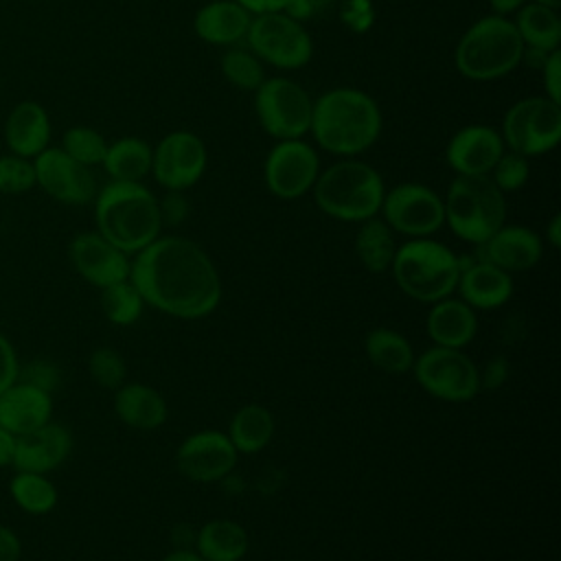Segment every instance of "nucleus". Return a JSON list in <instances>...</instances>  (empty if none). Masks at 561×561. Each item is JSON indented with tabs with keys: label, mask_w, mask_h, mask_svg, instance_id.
<instances>
[{
	"label": "nucleus",
	"mask_w": 561,
	"mask_h": 561,
	"mask_svg": "<svg viewBox=\"0 0 561 561\" xmlns=\"http://www.w3.org/2000/svg\"><path fill=\"white\" fill-rule=\"evenodd\" d=\"M129 280L145 305L180 320L206 318L221 300V278L215 263L184 237H158L136 252Z\"/></svg>",
	"instance_id": "nucleus-1"
},
{
	"label": "nucleus",
	"mask_w": 561,
	"mask_h": 561,
	"mask_svg": "<svg viewBox=\"0 0 561 561\" xmlns=\"http://www.w3.org/2000/svg\"><path fill=\"white\" fill-rule=\"evenodd\" d=\"M309 131L318 147L340 158L370 149L381 134V110L359 88H333L313 101Z\"/></svg>",
	"instance_id": "nucleus-2"
},
{
	"label": "nucleus",
	"mask_w": 561,
	"mask_h": 561,
	"mask_svg": "<svg viewBox=\"0 0 561 561\" xmlns=\"http://www.w3.org/2000/svg\"><path fill=\"white\" fill-rule=\"evenodd\" d=\"M96 232L125 254H136L160 237L158 197L142 182L110 180L94 197Z\"/></svg>",
	"instance_id": "nucleus-3"
},
{
	"label": "nucleus",
	"mask_w": 561,
	"mask_h": 561,
	"mask_svg": "<svg viewBox=\"0 0 561 561\" xmlns=\"http://www.w3.org/2000/svg\"><path fill=\"white\" fill-rule=\"evenodd\" d=\"M318 208L337 221H366L377 217L386 184L375 167L364 160L344 158L318 173L313 184Z\"/></svg>",
	"instance_id": "nucleus-4"
},
{
	"label": "nucleus",
	"mask_w": 561,
	"mask_h": 561,
	"mask_svg": "<svg viewBox=\"0 0 561 561\" xmlns=\"http://www.w3.org/2000/svg\"><path fill=\"white\" fill-rule=\"evenodd\" d=\"M524 44L513 20L484 15L476 20L458 39L456 70L471 81H495L513 72L524 59Z\"/></svg>",
	"instance_id": "nucleus-5"
},
{
	"label": "nucleus",
	"mask_w": 561,
	"mask_h": 561,
	"mask_svg": "<svg viewBox=\"0 0 561 561\" xmlns=\"http://www.w3.org/2000/svg\"><path fill=\"white\" fill-rule=\"evenodd\" d=\"M390 270L405 296L432 305L456 291L460 261L445 243L416 237L397 245Z\"/></svg>",
	"instance_id": "nucleus-6"
},
{
	"label": "nucleus",
	"mask_w": 561,
	"mask_h": 561,
	"mask_svg": "<svg viewBox=\"0 0 561 561\" xmlns=\"http://www.w3.org/2000/svg\"><path fill=\"white\" fill-rule=\"evenodd\" d=\"M443 206L449 230L473 245L506 224V197L489 175H456Z\"/></svg>",
	"instance_id": "nucleus-7"
},
{
	"label": "nucleus",
	"mask_w": 561,
	"mask_h": 561,
	"mask_svg": "<svg viewBox=\"0 0 561 561\" xmlns=\"http://www.w3.org/2000/svg\"><path fill=\"white\" fill-rule=\"evenodd\" d=\"M245 44L263 64L278 70H298L313 57L309 31L287 11L252 15Z\"/></svg>",
	"instance_id": "nucleus-8"
},
{
	"label": "nucleus",
	"mask_w": 561,
	"mask_h": 561,
	"mask_svg": "<svg viewBox=\"0 0 561 561\" xmlns=\"http://www.w3.org/2000/svg\"><path fill=\"white\" fill-rule=\"evenodd\" d=\"M500 136L508 151L526 158L552 151L561 140V103L546 94L515 101L502 118Z\"/></svg>",
	"instance_id": "nucleus-9"
},
{
	"label": "nucleus",
	"mask_w": 561,
	"mask_h": 561,
	"mask_svg": "<svg viewBox=\"0 0 561 561\" xmlns=\"http://www.w3.org/2000/svg\"><path fill=\"white\" fill-rule=\"evenodd\" d=\"M254 112L265 134L276 140H294L309 134L313 99L300 83L270 77L254 90Z\"/></svg>",
	"instance_id": "nucleus-10"
},
{
	"label": "nucleus",
	"mask_w": 561,
	"mask_h": 561,
	"mask_svg": "<svg viewBox=\"0 0 561 561\" xmlns=\"http://www.w3.org/2000/svg\"><path fill=\"white\" fill-rule=\"evenodd\" d=\"M416 383L432 397L447 403L471 401L480 388V370L462 348L432 346L414 357Z\"/></svg>",
	"instance_id": "nucleus-11"
},
{
	"label": "nucleus",
	"mask_w": 561,
	"mask_h": 561,
	"mask_svg": "<svg viewBox=\"0 0 561 561\" xmlns=\"http://www.w3.org/2000/svg\"><path fill=\"white\" fill-rule=\"evenodd\" d=\"M379 213L392 232L410 239L430 237L445 224L443 197L419 182H403L386 191Z\"/></svg>",
	"instance_id": "nucleus-12"
},
{
	"label": "nucleus",
	"mask_w": 561,
	"mask_h": 561,
	"mask_svg": "<svg viewBox=\"0 0 561 561\" xmlns=\"http://www.w3.org/2000/svg\"><path fill=\"white\" fill-rule=\"evenodd\" d=\"M320 173V156L313 145L302 138L278 140L265 162L263 180L278 199H298L309 193Z\"/></svg>",
	"instance_id": "nucleus-13"
},
{
	"label": "nucleus",
	"mask_w": 561,
	"mask_h": 561,
	"mask_svg": "<svg viewBox=\"0 0 561 561\" xmlns=\"http://www.w3.org/2000/svg\"><path fill=\"white\" fill-rule=\"evenodd\" d=\"M208 164L204 140L186 129L167 134L153 147L151 175L164 191H188L195 186Z\"/></svg>",
	"instance_id": "nucleus-14"
},
{
	"label": "nucleus",
	"mask_w": 561,
	"mask_h": 561,
	"mask_svg": "<svg viewBox=\"0 0 561 561\" xmlns=\"http://www.w3.org/2000/svg\"><path fill=\"white\" fill-rule=\"evenodd\" d=\"M35 186L48 197L68 204L83 206L96 197V178L90 167L70 158L61 147H46L33 158Z\"/></svg>",
	"instance_id": "nucleus-15"
},
{
	"label": "nucleus",
	"mask_w": 561,
	"mask_h": 561,
	"mask_svg": "<svg viewBox=\"0 0 561 561\" xmlns=\"http://www.w3.org/2000/svg\"><path fill=\"white\" fill-rule=\"evenodd\" d=\"M237 458L239 454L226 432L199 430L180 443L175 467L191 482H219L232 473Z\"/></svg>",
	"instance_id": "nucleus-16"
},
{
	"label": "nucleus",
	"mask_w": 561,
	"mask_h": 561,
	"mask_svg": "<svg viewBox=\"0 0 561 561\" xmlns=\"http://www.w3.org/2000/svg\"><path fill=\"white\" fill-rule=\"evenodd\" d=\"M68 256L77 274L99 289L129 278V254L118 250L96 230L75 234L68 245Z\"/></svg>",
	"instance_id": "nucleus-17"
},
{
	"label": "nucleus",
	"mask_w": 561,
	"mask_h": 561,
	"mask_svg": "<svg viewBox=\"0 0 561 561\" xmlns=\"http://www.w3.org/2000/svg\"><path fill=\"white\" fill-rule=\"evenodd\" d=\"M506 151L497 129L471 123L460 127L445 147V160L456 175H489Z\"/></svg>",
	"instance_id": "nucleus-18"
},
{
	"label": "nucleus",
	"mask_w": 561,
	"mask_h": 561,
	"mask_svg": "<svg viewBox=\"0 0 561 561\" xmlns=\"http://www.w3.org/2000/svg\"><path fill=\"white\" fill-rule=\"evenodd\" d=\"M478 250V261L493 263L511 274L535 267L543 254V243L535 230L517 224H504L484 243H480Z\"/></svg>",
	"instance_id": "nucleus-19"
},
{
	"label": "nucleus",
	"mask_w": 561,
	"mask_h": 561,
	"mask_svg": "<svg viewBox=\"0 0 561 561\" xmlns=\"http://www.w3.org/2000/svg\"><path fill=\"white\" fill-rule=\"evenodd\" d=\"M72 451V434L68 427L48 421L39 430L18 436L13 465L18 471L48 473L57 469Z\"/></svg>",
	"instance_id": "nucleus-20"
},
{
	"label": "nucleus",
	"mask_w": 561,
	"mask_h": 561,
	"mask_svg": "<svg viewBox=\"0 0 561 561\" xmlns=\"http://www.w3.org/2000/svg\"><path fill=\"white\" fill-rule=\"evenodd\" d=\"M460 276L456 289L460 291V300H465L471 309H497L513 296V278L508 272L500 270L493 263L478 259H462Z\"/></svg>",
	"instance_id": "nucleus-21"
},
{
	"label": "nucleus",
	"mask_w": 561,
	"mask_h": 561,
	"mask_svg": "<svg viewBox=\"0 0 561 561\" xmlns=\"http://www.w3.org/2000/svg\"><path fill=\"white\" fill-rule=\"evenodd\" d=\"M50 116L42 103L24 99L11 107L4 121V142L9 153L33 160L50 147Z\"/></svg>",
	"instance_id": "nucleus-22"
},
{
	"label": "nucleus",
	"mask_w": 561,
	"mask_h": 561,
	"mask_svg": "<svg viewBox=\"0 0 561 561\" xmlns=\"http://www.w3.org/2000/svg\"><path fill=\"white\" fill-rule=\"evenodd\" d=\"M53 397L31 383L15 381L0 394V427L15 436L39 430L50 421Z\"/></svg>",
	"instance_id": "nucleus-23"
},
{
	"label": "nucleus",
	"mask_w": 561,
	"mask_h": 561,
	"mask_svg": "<svg viewBox=\"0 0 561 561\" xmlns=\"http://www.w3.org/2000/svg\"><path fill=\"white\" fill-rule=\"evenodd\" d=\"M252 13L237 0H210L197 9L193 28L197 37L213 46H234L245 39Z\"/></svg>",
	"instance_id": "nucleus-24"
},
{
	"label": "nucleus",
	"mask_w": 561,
	"mask_h": 561,
	"mask_svg": "<svg viewBox=\"0 0 561 561\" xmlns=\"http://www.w3.org/2000/svg\"><path fill=\"white\" fill-rule=\"evenodd\" d=\"M425 327L434 346L465 348L478 333L476 309H471L460 298H440L432 302Z\"/></svg>",
	"instance_id": "nucleus-25"
},
{
	"label": "nucleus",
	"mask_w": 561,
	"mask_h": 561,
	"mask_svg": "<svg viewBox=\"0 0 561 561\" xmlns=\"http://www.w3.org/2000/svg\"><path fill=\"white\" fill-rule=\"evenodd\" d=\"M116 416L134 430H158L169 414L164 397L147 383H123L114 392Z\"/></svg>",
	"instance_id": "nucleus-26"
},
{
	"label": "nucleus",
	"mask_w": 561,
	"mask_h": 561,
	"mask_svg": "<svg viewBox=\"0 0 561 561\" xmlns=\"http://www.w3.org/2000/svg\"><path fill=\"white\" fill-rule=\"evenodd\" d=\"M250 539L245 528L226 517L206 522L195 533V552L204 561H241L248 552Z\"/></svg>",
	"instance_id": "nucleus-27"
},
{
	"label": "nucleus",
	"mask_w": 561,
	"mask_h": 561,
	"mask_svg": "<svg viewBox=\"0 0 561 561\" xmlns=\"http://www.w3.org/2000/svg\"><path fill=\"white\" fill-rule=\"evenodd\" d=\"M513 24L526 50L548 55L561 44V18L552 7L530 0L517 9Z\"/></svg>",
	"instance_id": "nucleus-28"
},
{
	"label": "nucleus",
	"mask_w": 561,
	"mask_h": 561,
	"mask_svg": "<svg viewBox=\"0 0 561 561\" xmlns=\"http://www.w3.org/2000/svg\"><path fill=\"white\" fill-rule=\"evenodd\" d=\"M226 434L237 454H259L274 436V416L261 403H245L232 414Z\"/></svg>",
	"instance_id": "nucleus-29"
},
{
	"label": "nucleus",
	"mask_w": 561,
	"mask_h": 561,
	"mask_svg": "<svg viewBox=\"0 0 561 561\" xmlns=\"http://www.w3.org/2000/svg\"><path fill=\"white\" fill-rule=\"evenodd\" d=\"M153 149L147 140L138 136H123L114 142H107L103 158L105 173L116 182H142L151 173Z\"/></svg>",
	"instance_id": "nucleus-30"
},
{
	"label": "nucleus",
	"mask_w": 561,
	"mask_h": 561,
	"mask_svg": "<svg viewBox=\"0 0 561 561\" xmlns=\"http://www.w3.org/2000/svg\"><path fill=\"white\" fill-rule=\"evenodd\" d=\"M364 351L368 362L388 375H403L412 370L414 348L408 342V337L394 329H388V327L370 329L364 340Z\"/></svg>",
	"instance_id": "nucleus-31"
},
{
	"label": "nucleus",
	"mask_w": 561,
	"mask_h": 561,
	"mask_svg": "<svg viewBox=\"0 0 561 561\" xmlns=\"http://www.w3.org/2000/svg\"><path fill=\"white\" fill-rule=\"evenodd\" d=\"M394 252L397 243L390 226L383 219L370 217L359 224V230L355 234V254L368 272L381 274L390 270Z\"/></svg>",
	"instance_id": "nucleus-32"
},
{
	"label": "nucleus",
	"mask_w": 561,
	"mask_h": 561,
	"mask_svg": "<svg viewBox=\"0 0 561 561\" xmlns=\"http://www.w3.org/2000/svg\"><path fill=\"white\" fill-rule=\"evenodd\" d=\"M9 493L13 502L31 515H46L57 506V489L46 478V473L18 471L9 482Z\"/></svg>",
	"instance_id": "nucleus-33"
},
{
	"label": "nucleus",
	"mask_w": 561,
	"mask_h": 561,
	"mask_svg": "<svg viewBox=\"0 0 561 561\" xmlns=\"http://www.w3.org/2000/svg\"><path fill=\"white\" fill-rule=\"evenodd\" d=\"M142 307H145V300L129 278L101 289V309L112 324H118V327L134 324L140 318Z\"/></svg>",
	"instance_id": "nucleus-34"
},
{
	"label": "nucleus",
	"mask_w": 561,
	"mask_h": 561,
	"mask_svg": "<svg viewBox=\"0 0 561 561\" xmlns=\"http://www.w3.org/2000/svg\"><path fill=\"white\" fill-rule=\"evenodd\" d=\"M221 75L239 90L254 92L265 81L263 61L250 48H228L219 59Z\"/></svg>",
	"instance_id": "nucleus-35"
},
{
	"label": "nucleus",
	"mask_w": 561,
	"mask_h": 561,
	"mask_svg": "<svg viewBox=\"0 0 561 561\" xmlns=\"http://www.w3.org/2000/svg\"><path fill=\"white\" fill-rule=\"evenodd\" d=\"M61 149L85 167L101 164L107 151V140L88 125L68 127L61 136Z\"/></svg>",
	"instance_id": "nucleus-36"
},
{
	"label": "nucleus",
	"mask_w": 561,
	"mask_h": 561,
	"mask_svg": "<svg viewBox=\"0 0 561 561\" xmlns=\"http://www.w3.org/2000/svg\"><path fill=\"white\" fill-rule=\"evenodd\" d=\"M88 370L99 386L110 388V390H116L118 386H123L125 375H127L123 355L110 346H99L92 351V355L88 359Z\"/></svg>",
	"instance_id": "nucleus-37"
},
{
	"label": "nucleus",
	"mask_w": 561,
	"mask_h": 561,
	"mask_svg": "<svg viewBox=\"0 0 561 561\" xmlns=\"http://www.w3.org/2000/svg\"><path fill=\"white\" fill-rule=\"evenodd\" d=\"M33 186H35L33 160L15 153L0 156V193L22 195Z\"/></svg>",
	"instance_id": "nucleus-38"
},
{
	"label": "nucleus",
	"mask_w": 561,
	"mask_h": 561,
	"mask_svg": "<svg viewBox=\"0 0 561 561\" xmlns=\"http://www.w3.org/2000/svg\"><path fill=\"white\" fill-rule=\"evenodd\" d=\"M528 175H530V164H528V158L522 156V153H515V151H504L497 162L493 164L489 178L493 180V184L506 195V193H513V191H519L526 182H528Z\"/></svg>",
	"instance_id": "nucleus-39"
},
{
	"label": "nucleus",
	"mask_w": 561,
	"mask_h": 561,
	"mask_svg": "<svg viewBox=\"0 0 561 561\" xmlns=\"http://www.w3.org/2000/svg\"><path fill=\"white\" fill-rule=\"evenodd\" d=\"M18 381L31 383L48 394H53L59 388L61 381V370L55 362L50 359H33L26 366H20L18 370Z\"/></svg>",
	"instance_id": "nucleus-40"
},
{
	"label": "nucleus",
	"mask_w": 561,
	"mask_h": 561,
	"mask_svg": "<svg viewBox=\"0 0 561 561\" xmlns=\"http://www.w3.org/2000/svg\"><path fill=\"white\" fill-rule=\"evenodd\" d=\"M340 20L348 31H353L357 35L366 33L375 22L373 0H342L340 2Z\"/></svg>",
	"instance_id": "nucleus-41"
},
{
	"label": "nucleus",
	"mask_w": 561,
	"mask_h": 561,
	"mask_svg": "<svg viewBox=\"0 0 561 561\" xmlns=\"http://www.w3.org/2000/svg\"><path fill=\"white\" fill-rule=\"evenodd\" d=\"M162 226H178L188 217V199L184 191H167V195L158 202Z\"/></svg>",
	"instance_id": "nucleus-42"
},
{
	"label": "nucleus",
	"mask_w": 561,
	"mask_h": 561,
	"mask_svg": "<svg viewBox=\"0 0 561 561\" xmlns=\"http://www.w3.org/2000/svg\"><path fill=\"white\" fill-rule=\"evenodd\" d=\"M539 70H541V79H543V94L548 99L561 103V53H559V48L546 55Z\"/></svg>",
	"instance_id": "nucleus-43"
},
{
	"label": "nucleus",
	"mask_w": 561,
	"mask_h": 561,
	"mask_svg": "<svg viewBox=\"0 0 561 561\" xmlns=\"http://www.w3.org/2000/svg\"><path fill=\"white\" fill-rule=\"evenodd\" d=\"M18 370H20V362H18V353L13 348V344L9 342L7 335L0 333V394L18 381Z\"/></svg>",
	"instance_id": "nucleus-44"
},
{
	"label": "nucleus",
	"mask_w": 561,
	"mask_h": 561,
	"mask_svg": "<svg viewBox=\"0 0 561 561\" xmlns=\"http://www.w3.org/2000/svg\"><path fill=\"white\" fill-rule=\"evenodd\" d=\"M508 377V364L504 357H495L480 373V388H500Z\"/></svg>",
	"instance_id": "nucleus-45"
},
{
	"label": "nucleus",
	"mask_w": 561,
	"mask_h": 561,
	"mask_svg": "<svg viewBox=\"0 0 561 561\" xmlns=\"http://www.w3.org/2000/svg\"><path fill=\"white\" fill-rule=\"evenodd\" d=\"M20 552H22L20 537L11 528L0 526V561H18Z\"/></svg>",
	"instance_id": "nucleus-46"
},
{
	"label": "nucleus",
	"mask_w": 561,
	"mask_h": 561,
	"mask_svg": "<svg viewBox=\"0 0 561 561\" xmlns=\"http://www.w3.org/2000/svg\"><path fill=\"white\" fill-rule=\"evenodd\" d=\"M243 9H248L252 15L259 13H272V11H285L291 0H237Z\"/></svg>",
	"instance_id": "nucleus-47"
},
{
	"label": "nucleus",
	"mask_w": 561,
	"mask_h": 561,
	"mask_svg": "<svg viewBox=\"0 0 561 561\" xmlns=\"http://www.w3.org/2000/svg\"><path fill=\"white\" fill-rule=\"evenodd\" d=\"M15 443L18 436L11 434L9 430L0 427V469L13 465V456H15Z\"/></svg>",
	"instance_id": "nucleus-48"
},
{
	"label": "nucleus",
	"mask_w": 561,
	"mask_h": 561,
	"mask_svg": "<svg viewBox=\"0 0 561 561\" xmlns=\"http://www.w3.org/2000/svg\"><path fill=\"white\" fill-rule=\"evenodd\" d=\"M526 0H489V7H491V13L495 15H504L508 18L511 13H515L519 7H524Z\"/></svg>",
	"instance_id": "nucleus-49"
},
{
	"label": "nucleus",
	"mask_w": 561,
	"mask_h": 561,
	"mask_svg": "<svg viewBox=\"0 0 561 561\" xmlns=\"http://www.w3.org/2000/svg\"><path fill=\"white\" fill-rule=\"evenodd\" d=\"M546 239L552 248H559L561 245V215H552L548 228H546Z\"/></svg>",
	"instance_id": "nucleus-50"
},
{
	"label": "nucleus",
	"mask_w": 561,
	"mask_h": 561,
	"mask_svg": "<svg viewBox=\"0 0 561 561\" xmlns=\"http://www.w3.org/2000/svg\"><path fill=\"white\" fill-rule=\"evenodd\" d=\"M160 561H204V559L193 548H175L173 552H169Z\"/></svg>",
	"instance_id": "nucleus-51"
},
{
	"label": "nucleus",
	"mask_w": 561,
	"mask_h": 561,
	"mask_svg": "<svg viewBox=\"0 0 561 561\" xmlns=\"http://www.w3.org/2000/svg\"><path fill=\"white\" fill-rule=\"evenodd\" d=\"M533 2H539V4H546V7H552V9L561 7V0H533Z\"/></svg>",
	"instance_id": "nucleus-52"
}]
</instances>
